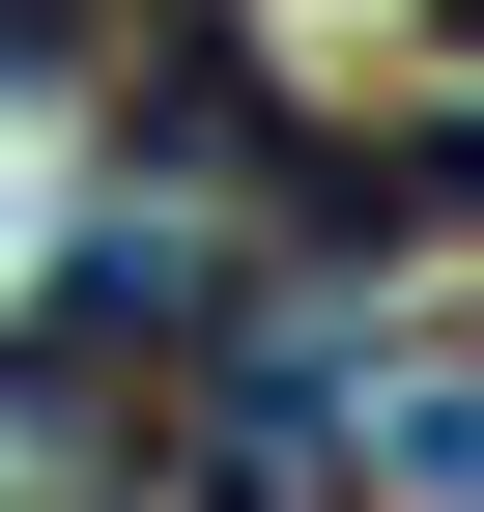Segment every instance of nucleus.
Instances as JSON below:
<instances>
[{
	"instance_id": "nucleus-1",
	"label": "nucleus",
	"mask_w": 484,
	"mask_h": 512,
	"mask_svg": "<svg viewBox=\"0 0 484 512\" xmlns=\"http://www.w3.org/2000/svg\"><path fill=\"white\" fill-rule=\"evenodd\" d=\"M0 285H57V228H29V57H0Z\"/></svg>"
}]
</instances>
